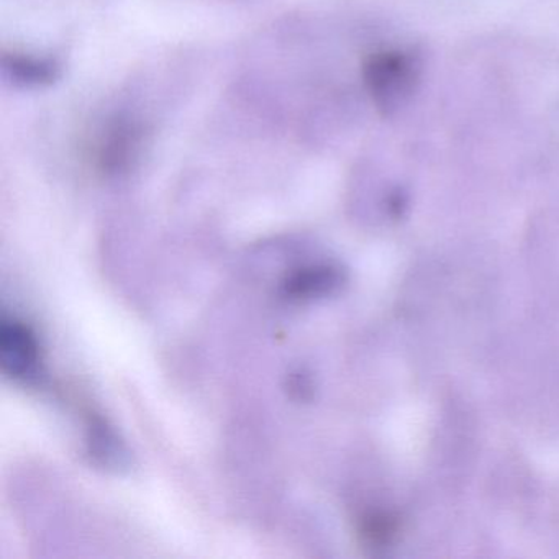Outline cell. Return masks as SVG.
I'll list each match as a JSON object with an SVG mask.
<instances>
[{
    "label": "cell",
    "instance_id": "1",
    "mask_svg": "<svg viewBox=\"0 0 559 559\" xmlns=\"http://www.w3.org/2000/svg\"><path fill=\"white\" fill-rule=\"evenodd\" d=\"M420 67L414 51H381L369 58L365 67L366 86L385 116L397 112L412 99L420 81Z\"/></svg>",
    "mask_w": 559,
    "mask_h": 559
},
{
    "label": "cell",
    "instance_id": "2",
    "mask_svg": "<svg viewBox=\"0 0 559 559\" xmlns=\"http://www.w3.org/2000/svg\"><path fill=\"white\" fill-rule=\"evenodd\" d=\"M40 362V348L34 332L17 319L4 317L0 323V366L12 379L34 378Z\"/></svg>",
    "mask_w": 559,
    "mask_h": 559
},
{
    "label": "cell",
    "instance_id": "3",
    "mask_svg": "<svg viewBox=\"0 0 559 559\" xmlns=\"http://www.w3.org/2000/svg\"><path fill=\"white\" fill-rule=\"evenodd\" d=\"M140 129L129 120H116L107 127L97 146V165L103 171L119 173L135 158L140 146Z\"/></svg>",
    "mask_w": 559,
    "mask_h": 559
},
{
    "label": "cell",
    "instance_id": "4",
    "mask_svg": "<svg viewBox=\"0 0 559 559\" xmlns=\"http://www.w3.org/2000/svg\"><path fill=\"white\" fill-rule=\"evenodd\" d=\"M342 283V274L336 267L320 266L302 267L294 271L283 284L284 294L290 299H313L332 293Z\"/></svg>",
    "mask_w": 559,
    "mask_h": 559
},
{
    "label": "cell",
    "instance_id": "5",
    "mask_svg": "<svg viewBox=\"0 0 559 559\" xmlns=\"http://www.w3.org/2000/svg\"><path fill=\"white\" fill-rule=\"evenodd\" d=\"M5 70L14 80L24 84H48L57 80L58 68L50 61L35 58L8 57L4 60Z\"/></svg>",
    "mask_w": 559,
    "mask_h": 559
}]
</instances>
